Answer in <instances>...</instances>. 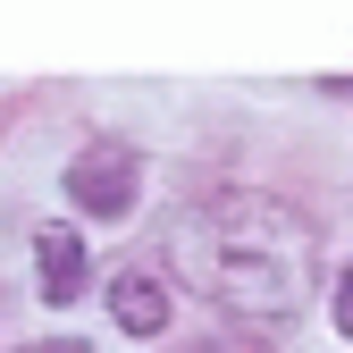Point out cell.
Returning <instances> with one entry per match:
<instances>
[{"instance_id": "cell-1", "label": "cell", "mask_w": 353, "mask_h": 353, "mask_svg": "<svg viewBox=\"0 0 353 353\" xmlns=\"http://www.w3.org/2000/svg\"><path fill=\"white\" fill-rule=\"evenodd\" d=\"M168 261L202 303H219L244 328H286L320 278L312 219L278 194H210L168 228Z\"/></svg>"}, {"instance_id": "cell-5", "label": "cell", "mask_w": 353, "mask_h": 353, "mask_svg": "<svg viewBox=\"0 0 353 353\" xmlns=\"http://www.w3.org/2000/svg\"><path fill=\"white\" fill-rule=\"evenodd\" d=\"M336 336H353V270L336 278Z\"/></svg>"}, {"instance_id": "cell-4", "label": "cell", "mask_w": 353, "mask_h": 353, "mask_svg": "<svg viewBox=\"0 0 353 353\" xmlns=\"http://www.w3.org/2000/svg\"><path fill=\"white\" fill-rule=\"evenodd\" d=\"M110 320H118L126 336H160V328H168V294H160L152 278H135V270H126V278L110 286Z\"/></svg>"}, {"instance_id": "cell-2", "label": "cell", "mask_w": 353, "mask_h": 353, "mask_svg": "<svg viewBox=\"0 0 353 353\" xmlns=\"http://www.w3.org/2000/svg\"><path fill=\"white\" fill-rule=\"evenodd\" d=\"M135 152L126 143H93V152H76L68 160V202L76 210H93V219H126L135 210Z\"/></svg>"}, {"instance_id": "cell-3", "label": "cell", "mask_w": 353, "mask_h": 353, "mask_svg": "<svg viewBox=\"0 0 353 353\" xmlns=\"http://www.w3.org/2000/svg\"><path fill=\"white\" fill-rule=\"evenodd\" d=\"M34 261H42V303H76L84 294V244L68 228H42L34 236Z\"/></svg>"}, {"instance_id": "cell-6", "label": "cell", "mask_w": 353, "mask_h": 353, "mask_svg": "<svg viewBox=\"0 0 353 353\" xmlns=\"http://www.w3.org/2000/svg\"><path fill=\"white\" fill-rule=\"evenodd\" d=\"M26 353H93V345H76V336H68V345H26Z\"/></svg>"}]
</instances>
